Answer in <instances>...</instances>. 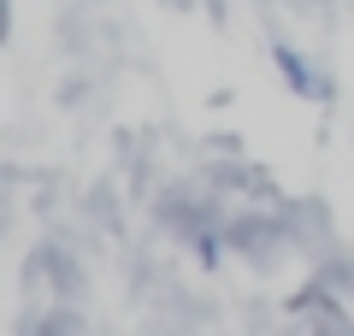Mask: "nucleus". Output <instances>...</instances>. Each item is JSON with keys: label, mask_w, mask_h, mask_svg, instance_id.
Instances as JSON below:
<instances>
[{"label": "nucleus", "mask_w": 354, "mask_h": 336, "mask_svg": "<svg viewBox=\"0 0 354 336\" xmlns=\"http://www.w3.org/2000/svg\"><path fill=\"white\" fill-rule=\"evenodd\" d=\"M272 59H278V71L290 77V88H295V95H313V77H307V65H301V53H295V48H278Z\"/></svg>", "instance_id": "nucleus-1"}]
</instances>
